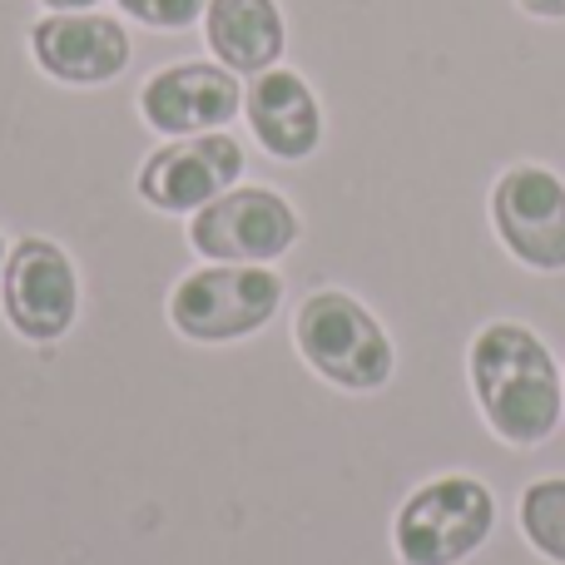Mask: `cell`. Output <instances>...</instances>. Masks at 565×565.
<instances>
[{
    "label": "cell",
    "mask_w": 565,
    "mask_h": 565,
    "mask_svg": "<svg viewBox=\"0 0 565 565\" xmlns=\"http://www.w3.org/2000/svg\"><path fill=\"white\" fill-rule=\"evenodd\" d=\"M481 422L507 447H541L565 417V377L551 348L521 322H487L467 348Z\"/></svg>",
    "instance_id": "cell-1"
},
{
    "label": "cell",
    "mask_w": 565,
    "mask_h": 565,
    "mask_svg": "<svg viewBox=\"0 0 565 565\" xmlns=\"http://www.w3.org/2000/svg\"><path fill=\"white\" fill-rule=\"evenodd\" d=\"M25 45L40 75L65 89L115 85L135 60L129 25L105 10H45L40 20H30Z\"/></svg>",
    "instance_id": "cell-7"
},
{
    "label": "cell",
    "mask_w": 565,
    "mask_h": 565,
    "mask_svg": "<svg viewBox=\"0 0 565 565\" xmlns=\"http://www.w3.org/2000/svg\"><path fill=\"white\" fill-rule=\"evenodd\" d=\"M45 10H99V0H40Z\"/></svg>",
    "instance_id": "cell-16"
},
{
    "label": "cell",
    "mask_w": 565,
    "mask_h": 565,
    "mask_svg": "<svg viewBox=\"0 0 565 565\" xmlns=\"http://www.w3.org/2000/svg\"><path fill=\"white\" fill-rule=\"evenodd\" d=\"M115 10L159 35H184V30L204 25L209 0H115Z\"/></svg>",
    "instance_id": "cell-14"
},
{
    "label": "cell",
    "mask_w": 565,
    "mask_h": 565,
    "mask_svg": "<svg viewBox=\"0 0 565 565\" xmlns=\"http://www.w3.org/2000/svg\"><path fill=\"white\" fill-rule=\"evenodd\" d=\"M298 238V209L268 184H234L189 218V248L204 264H278Z\"/></svg>",
    "instance_id": "cell-5"
},
{
    "label": "cell",
    "mask_w": 565,
    "mask_h": 565,
    "mask_svg": "<svg viewBox=\"0 0 565 565\" xmlns=\"http://www.w3.org/2000/svg\"><path fill=\"white\" fill-rule=\"evenodd\" d=\"M248 154L228 129L214 135H189V139H169L154 154L139 164L135 174V194L145 199L159 214H189L194 218L204 204H214L218 194L244 179Z\"/></svg>",
    "instance_id": "cell-8"
},
{
    "label": "cell",
    "mask_w": 565,
    "mask_h": 565,
    "mask_svg": "<svg viewBox=\"0 0 565 565\" xmlns=\"http://www.w3.org/2000/svg\"><path fill=\"white\" fill-rule=\"evenodd\" d=\"M204 45L238 79H254L288 55V15L278 0H209Z\"/></svg>",
    "instance_id": "cell-12"
},
{
    "label": "cell",
    "mask_w": 565,
    "mask_h": 565,
    "mask_svg": "<svg viewBox=\"0 0 565 565\" xmlns=\"http://www.w3.org/2000/svg\"><path fill=\"white\" fill-rule=\"evenodd\" d=\"M0 312L15 338L50 348L79 318V268L55 238L25 234L10 244L0 268Z\"/></svg>",
    "instance_id": "cell-6"
},
{
    "label": "cell",
    "mask_w": 565,
    "mask_h": 565,
    "mask_svg": "<svg viewBox=\"0 0 565 565\" xmlns=\"http://www.w3.org/2000/svg\"><path fill=\"white\" fill-rule=\"evenodd\" d=\"M6 254H10V244H6V234H0V268H6Z\"/></svg>",
    "instance_id": "cell-17"
},
{
    "label": "cell",
    "mask_w": 565,
    "mask_h": 565,
    "mask_svg": "<svg viewBox=\"0 0 565 565\" xmlns=\"http://www.w3.org/2000/svg\"><path fill=\"white\" fill-rule=\"evenodd\" d=\"M292 342H298L302 362L342 392H377L387 387L392 367H397L387 328L372 318L367 302H358L342 288H318L302 298L298 318H292Z\"/></svg>",
    "instance_id": "cell-2"
},
{
    "label": "cell",
    "mask_w": 565,
    "mask_h": 565,
    "mask_svg": "<svg viewBox=\"0 0 565 565\" xmlns=\"http://www.w3.org/2000/svg\"><path fill=\"white\" fill-rule=\"evenodd\" d=\"M531 20H565V0H516Z\"/></svg>",
    "instance_id": "cell-15"
},
{
    "label": "cell",
    "mask_w": 565,
    "mask_h": 565,
    "mask_svg": "<svg viewBox=\"0 0 565 565\" xmlns=\"http://www.w3.org/2000/svg\"><path fill=\"white\" fill-rule=\"evenodd\" d=\"M497 497L477 477H437L402 501L392 521V546L402 565H461L491 541Z\"/></svg>",
    "instance_id": "cell-4"
},
{
    "label": "cell",
    "mask_w": 565,
    "mask_h": 565,
    "mask_svg": "<svg viewBox=\"0 0 565 565\" xmlns=\"http://www.w3.org/2000/svg\"><path fill=\"white\" fill-rule=\"evenodd\" d=\"M282 308V278L274 264H204L169 292V322L189 342H244L264 332Z\"/></svg>",
    "instance_id": "cell-3"
},
{
    "label": "cell",
    "mask_w": 565,
    "mask_h": 565,
    "mask_svg": "<svg viewBox=\"0 0 565 565\" xmlns=\"http://www.w3.org/2000/svg\"><path fill=\"white\" fill-rule=\"evenodd\" d=\"M491 228L516 264L536 274L565 268V179L546 164H511L491 184Z\"/></svg>",
    "instance_id": "cell-9"
},
{
    "label": "cell",
    "mask_w": 565,
    "mask_h": 565,
    "mask_svg": "<svg viewBox=\"0 0 565 565\" xmlns=\"http://www.w3.org/2000/svg\"><path fill=\"white\" fill-rule=\"evenodd\" d=\"M244 119L258 149L278 164H302L322 149V99L298 70L274 65L244 85Z\"/></svg>",
    "instance_id": "cell-11"
},
{
    "label": "cell",
    "mask_w": 565,
    "mask_h": 565,
    "mask_svg": "<svg viewBox=\"0 0 565 565\" xmlns=\"http://www.w3.org/2000/svg\"><path fill=\"white\" fill-rule=\"evenodd\" d=\"M521 536L536 556L565 565V477H541L521 491Z\"/></svg>",
    "instance_id": "cell-13"
},
{
    "label": "cell",
    "mask_w": 565,
    "mask_h": 565,
    "mask_svg": "<svg viewBox=\"0 0 565 565\" xmlns=\"http://www.w3.org/2000/svg\"><path fill=\"white\" fill-rule=\"evenodd\" d=\"M244 115V79L218 60H174L139 85V119L164 139L214 135Z\"/></svg>",
    "instance_id": "cell-10"
}]
</instances>
